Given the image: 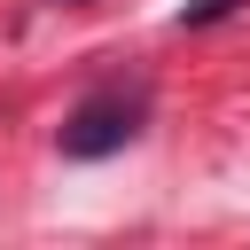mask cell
<instances>
[{"mask_svg": "<svg viewBox=\"0 0 250 250\" xmlns=\"http://www.w3.org/2000/svg\"><path fill=\"white\" fill-rule=\"evenodd\" d=\"M141 125H148V94H141V86H94V94L62 117L55 148H62L70 164H94V156H117L125 141H141Z\"/></svg>", "mask_w": 250, "mask_h": 250, "instance_id": "1", "label": "cell"}, {"mask_svg": "<svg viewBox=\"0 0 250 250\" xmlns=\"http://www.w3.org/2000/svg\"><path fill=\"white\" fill-rule=\"evenodd\" d=\"M242 0H195V8H180V23H219V16H234Z\"/></svg>", "mask_w": 250, "mask_h": 250, "instance_id": "2", "label": "cell"}]
</instances>
